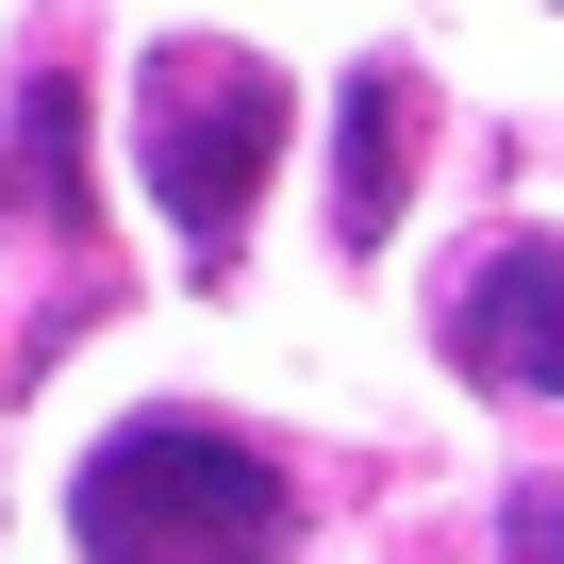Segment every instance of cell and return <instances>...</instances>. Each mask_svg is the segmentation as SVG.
<instances>
[{
	"label": "cell",
	"instance_id": "cell-3",
	"mask_svg": "<svg viewBox=\"0 0 564 564\" xmlns=\"http://www.w3.org/2000/svg\"><path fill=\"white\" fill-rule=\"evenodd\" d=\"M448 366H465L481 399H564V249H547V232L481 249V282L448 300Z\"/></svg>",
	"mask_w": 564,
	"mask_h": 564
},
{
	"label": "cell",
	"instance_id": "cell-2",
	"mask_svg": "<svg viewBox=\"0 0 564 564\" xmlns=\"http://www.w3.org/2000/svg\"><path fill=\"white\" fill-rule=\"evenodd\" d=\"M300 150V100H282V67H249V51H216V34H166L150 67H133V183L166 199V232H183V265L199 282H232V249H249V199H265V166Z\"/></svg>",
	"mask_w": 564,
	"mask_h": 564
},
{
	"label": "cell",
	"instance_id": "cell-1",
	"mask_svg": "<svg viewBox=\"0 0 564 564\" xmlns=\"http://www.w3.org/2000/svg\"><path fill=\"white\" fill-rule=\"evenodd\" d=\"M67 547L84 564H282L300 547V481L216 415H133V432L84 448Z\"/></svg>",
	"mask_w": 564,
	"mask_h": 564
},
{
	"label": "cell",
	"instance_id": "cell-5",
	"mask_svg": "<svg viewBox=\"0 0 564 564\" xmlns=\"http://www.w3.org/2000/svg\"><path fill=\"white\" fill-rule=\"evenodd\" d=\"M18 150H34V216L67 232V216H84V166H67V150H84V100H67V67H34V100H18Z\"/></svg>",
	"mask_w": 564,
	"mask_h": 564
},
{
	"label": "cell",
	"instance_id": "cell-4",
	"mask_svg": "<svg viewBox=\"0 0 564 564\" xmlns=\"http://www.w3.org/2000/svg\"><path fill=\"white\" fill-rule=\"evenodd\" d=\"M399 199H415V67L366 51V67L333 84V249H382Z\"/></svg>",
	"mask_w": 564,
	"mask_h": 564
}]
</instances>
